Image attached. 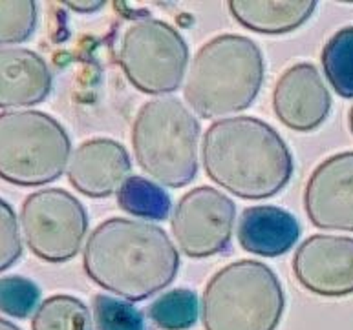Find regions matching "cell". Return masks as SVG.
Returning <instances> with one entry per match:
<instances>
[{
	"label": "cell",
	"mask_w": 353,
	"mask_h": 330,
	"mask_svg": "<svg viewBox=\"0 0 353 330\" xmlns=\"http://www.w3.org/2000/svg\"><path fill=\"white\" fill-rule=\"evenodd\" d=\"M83 267L97 287L137 303L174 281L179 254L161 226L112 217L95 226L86 239Z\"/></svg>",
	"instance_id": "1"
},
{
	"label": "cell",
	"mask_w": 353,
	"mask_h": 330,
	"mask_svg": "<svg viewBox=\"0 0 353 330\" xmlns=\"http://www.w3.org/2000/svg\"><path fill=\"white\" fill-rule=\"evenodd\" d=\"M201 164L212 183L249 201L273 197L293 175V155L279 131L249 116L227 117L207 128Z\"/></svg>",
	"instance_id": "2"
},
{
	"label": "cell",
	"mask_w": 353,
	"mask_h": 330,
	"mask_svg": "<svg viewBox=\"0 0 353 330\" xmlns=\"http://www.w3.org/2000/svg\"><path fill=\"white\" fill-rule=\"evenodd\" d=\"M264 55L249 37L218 35L190 63L183 97L203 119H221L248 110L264 82Z\"/></svg>",
	"instance_id": "3"
},
{
	"label": "cell",
	"mask_w": 353,
	"mask_h": 330,
	"mask_svg": "<svg viewBox=\"0 0 353 330\" xmlns=\"http://www.w3.org/2000/svg\"><path fill=\"white\" fill-rule=\"evenodd\" d=\"M200 122L176 97H156L137 110L132 148L137 166L159 186L183 188L198 172Z\"/></svg>",
	"instance_id": "4"
},
{
	"label": "cell",
	"mask_w": 353,
	"mask_h": 330,
	"mask_svg": "<svg viewBox=\"0 0 353 330\" xmlns=\"http://www.w3.org/2000/svg\"><path fill=\"white\" fill-rule=\"evenodd\" d=\"M285 298L279 276L264 263H229L207 281L200 301L205 330H276Z\"/></svg>",
	"instance_id": "5"
},
{
	"label": "cell",
	"mask_w": 353,
	"mask_h": 330,
	"mask_svg": "<svg viewBox=\"0 0 353 330\" xmlns=\"http://www.w3.org/2000/svg\"><path fill=\"white\" fill-rule=\"evenodd\" d=\"M72 141L64 126L44 111L0 113V179L17 186L57 181L68 166Z\"/></svg>",
	"instance_id": "6"
},
{
	"label": "cell",
	"mask_w": 353,
	"mask_h": 330,
	"mask_svg": "<svg viewBox=\"0 0 353 330\" xmlns=\"http://www.w3.org/2000/svg\"><path fill=\"white\" fill-rule=\"evenodd\" d=\"M189 47L181 33L158 19H137L125 30L119 66L134 88L147 95L172 94L181 86Z\"/></svg>",
	"instance_id": "7"
},
{
	"label": "cell",
	"mask_w": 353,
	"mask_h": 330,
	"mask_svg": "<svg viewBox=\"0 0 353 330\" xmlns=\"http://www.w3.org/2000/svg\"><path fill=\"white\" fill-rule=\"evenodd\" d=\"M21 226L33 256L48 263H66L79 254L88 230V214L66 190L44 188L24 199Z\"/></svg>",
	"instance_id": "8"
},
{
	"label": "cell",
	"mask_w": 353,
	"mask_h": 330,
	"mask_svg": "<svg viewBox=\"0 0 353 330\" xmlns=\"http://www.w3.org/2000/svg\"><path fill=\"white\" fill-rule=\"evenodd\" d=\"M236 206L212 186H198L178 201L170 228L185 256L211 257L231 245Z\"/></svg>",
	"instance_id": "9"
},
{
	"label": "cell",
	"mask_w": 353,
	"mask_h": 330,
	"mask_svg": "<svg viewBox=\"0 0 353 330\" xmlns=\"http://www.w3.org/2000/svg\"><path fill=\"white\" fill-rule=\"evenodd\" d=\"M293 274L316 296L343 298L353 294V237L310 236L293 256Z\"/></svg>",
	"instance_id": "10"
},
{
	"label": "cell",
	"mask_w": 353,
	"mask_h": 330,
	"mask_svg": "<svg viewBox=\"0 0 353 330\" xmlns=\"http://www.w3.org/2000/svg\"><path fill=\"white\" fill-rule=\"evenodd\" d=\"M307 219L321 230L353 232V152L327 157L304 188Z\"/></svg>",
	"instance_id": "11"
},
{
	"label": "cell",
	"mask_w": 353,
	"mask_h": 330,
	"mask_svg": "<svg viewBox=\"0 0 353 330\" xmlns=\"http://www.w3.org/2000/svg\"><path fill=\"white\" fill-rule=\"evenodd\" d=\"M273 110L282 124L295 131H311L326 121L332 95L313 64L299 63L280 75L273 89Z\"/></svg>",
	"instance_id": "12"
},
{
	"label": "cell",
	"mask_w": 353,
	"mask_h": 330,
	"mask_svg": "<svg viewBox=\"0 0 353 330\" xmlns=\"http://www.w3.org/2000/svg\"><path fill=\"white\" fill-rule=\"evenodd\" d=\"M130 168V157L121 142L97 137L85 141L72 152L66 175L79 194L92 199H103L121 188Z\"/></svg>",
	"instance_id": "13"
},
{
	"label": "cell",
	"mask_w": 353,
	"mask_h": 330,
	"mask_svg": "<svg viewBox=\"0 0 353 330\" xmlns=\"http://www.w3.org/2000/svg\"><path fill=\"white\" fill-rule=\"evenodd\" d=\"M52 86V72L39 53L0 47V110L39 104L46 100Z\"/></svg>",
	"instance_id": "14"
},
{
	"label": "cell",
	"mask_w": 353,
	"mask_h": 330,
	"mask_svg": "<svg viewBox=\"0 0 353 330\" xmlns=\"http://www.w3.org/2000/svg\"><path fill=\"white\" fill-rule=\"evenodd\" d=\"M236 236L245 252L276 257L295 247L301 226L290 212L279 206H251L240 215Z\"/></svg>",
	"instance_id": "15"
},
{
	"label": "cell",
	"mask_w": 353,
	"mask_h": 330,
	"mask_svg": "<svg viewBox=\"0 0 353 330\" xmlns=\"http://www.w3.org/2000/svg\"><path fill=\"white\" fill-rule=\"evenodd\" d=\"M313 0H231L229 11L243 28L265 35H282L301 28L313 15Z\"/></svg>",
	"instance_id": "16"
},
{
	"label": "cell",
	"mask_w": 353,
	"mask_h": 330,
	"mask_svg": "<svg viewBox=\"0 0 353 330\" xmlns=\"http://www.w3.org/2000/svg\"><path fill=\"white\" fill-rule=\"evenodd\" d=\"M117 205L127 214L147 221H165L172 208L169 194L141 175H130L121 184L117 190Z\"/></svg>",
	"instance_id": "17"
},
{
	"label": "cell",
	"mask_w": 353,
	"mask_h": 330,
	"mask_svg": "<svg viewBox=\"0 0 353 330\" xmlns=\"http://www.w3.org/2000/svg\"><path fill=\"white\" fill-rule=\"evenodd\" d=\"M32 330H94V321L81 299L55 294L39 305L33 314Z\"/></svg>",
	"instance_id": "18"
},
{
	"label": "cell",
	"mask_w": 353,
	"mask_h": 330,
	"mask_svg": "<svg viewBox=\"0 0 353 330\" xmlns=\"http://www.w3.org/2000/svg\"><path fill=\"white\" fill-rule=\"evenodd\" d=\"M321 64L332 88L344 99H353V26L339 30L324 44Z\"/></svg>",
	"instance_id": "19"
},
{
	"label": "cell",
	"mask_w": 353,
	"mask_h": 330,
	"mask_svg": "<svg viewBox=\"0 0 353 330\" xmlns=\"http://www.w3.org/2000/svg\"><path fill=\"white\" fill-rule=\"evenodd\" d=\"M148 318L161 330H187L200 318V301L192 290L174 289L161 294L148 307Z\"/></svg>",
	"instance_id": "20"
},
{
	"label": "cell",
	"mask_w": 353,
	"mask_h": 330,
	"mask_svg": "<svg viewBox=\"0 0 353 330\" xmlns=\"http://www.w3.org/2000/svg\"><path fill=\"white\" fill-rule=\"evenodd\" d=\"M92 321L95 330H145V318L132 303L105 294L94 296Z\"/></svg>",
	"instance_id": "21"
},
{
	"label": "cell",
	"mask_w": 353,
	"mask_h": 330,
	"mask_svg": "<svg viewBox=\"0 0 353 330\" xmlns=\"http://www.w3.org/2000/svg\"><path fill=\"white\" fill-rule=\"evenodd\" d=\"M37 26V4L32 0H0V46L32 38Z\"/></svg>",
	"instance_id": "22"
},
{
	"label": "cell",
	"mask_w": 353,
	"mask_h": 330,
	"mask_svg": "<svg viewBox=\"0 0 353 330\" xmlns=\"http://www.w3.org/2000/svg\"><path fill=\"white\" fill-rule=\"evenodd\" d=\"M41 290L32 279L21 276L0 278V312L10 318L24 320L39 309Z\"/></svg>",
	"instance_id": "23"
},
{
	"label": "cell",
	"mask_w": 353,
	"mask_h": 330,
	"mask_svg": "<svg viewBox=\"0 0 353 330\" xmlns=\"http://www.w3.org/2000/svg\"><path fill=\"white\" fill-rule=\"evenodd\" d=\"M22 256V237L17 214L0 199V272L13 267Z\"/></svg>",
	"instance_id": "24"
},
{
	"label": "cell",
	"mask_w": 353,
	"mask_h": 330,
	"mask_svg": "<svg viewBox=\"0 0 353 330\" xmlns=\"http://www.w3.org/2000/svg\"><path fill=\"white\" fill-rule=\"evenodd\" d=\"M68 6L70 10L77 11V13H94V11L101 10L105 2L103 0H70V2H64Z\"/></svg>",
	"instance_id": "25"
},
{
	"label": "cell",
	"mask_w": 353,
	"mask_h": 330,
	"mask_svg": "<svg viewBox=\"0 0 353 330\" xmlns=\"http://www.w3.org/2000/svg\"><path fill=\"white\" fill-rule=\"evenodd\" d=\"M0 330H22V329H19L17 325H13L11 321L2 320V318H0Z\"/></svg>",
	"instance_id": "26"
},
{
	"label": "cell",
	"mask_w": 353,
	"mask_h": 330,
	"mask_svg": "<svg viewBox=\"0 0 353 330\" xmlns=\"http://www.w3.org/2000/svg\"><path fill=\"white\" fill-rule=\"evenodd\" d=\"M348 124H350V131L353 133V106L350 108V111H348Z\"/></svg>",
	"instance_id": "27"
}]
</instances>
